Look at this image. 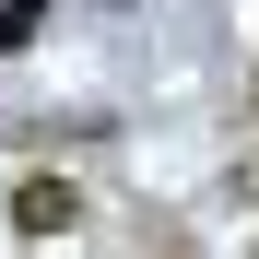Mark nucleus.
I'll return each mask as SVG.
<instances>
[{
	"instance_id": "1",
	"label": "nucleus",
	"mask_w": 259,
	"mask_h": 259,
	"mask_svg": "<svg viewBox=\"0 0 259 259\" xmlns=\"http://www.w3.org/2000/svg\"><path fill=\"white\" fill-rule=\"evenodd\" d=\"M71 212H82V189H71V177H24V189H12V236H59Z\"/></svg>"
},
{
	"instance_id": "2",
	"label": "nucleus",
	"mask_w": 259,
	"mask_h": 259,
	"mask_svg": "<svg viewBox=\"0 0 259 259\" xmlns=\"http://www.w3.org/2000/svg\"><path fill=\"white\" fill-rule=\"evenodd\" d=\"M48 35V0H0V48H35Z\"/></svg>"
}]
</instances>
